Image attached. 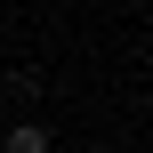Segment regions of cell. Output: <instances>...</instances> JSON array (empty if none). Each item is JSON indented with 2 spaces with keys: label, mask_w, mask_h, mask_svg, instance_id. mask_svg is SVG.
Returning <instances> with one entry per match:
<instances>
[{
  "label": "cell",
  "mask_w": 153,
  "mask_h": 153,
  "mask_svg": "<svg viewBox=\"0 0 153 153\" xmlns=\"http://www.w3.org/2000/svg\"><path fill=\"white\" fill-rule=\"evenodd\" d=\"M0 153H48V129H40V121H16V129H8V145Z\"/></svg>",
  "instance_id": "cell-1"
}]
</instances>
